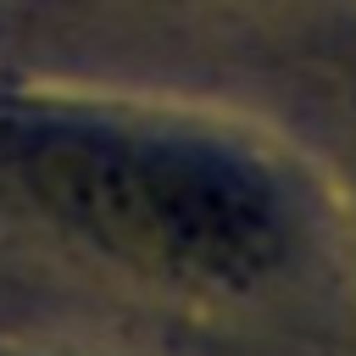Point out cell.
<instances>
[{
    "label": "cell",
    "mask_w": 356,
    "mask_h": 356,
    "mask_svg": "<svg viewBox=\"0 0 356 356\" xmlns=\"http://www.w3.org/2000/svg\"><path fill=\"white\" fill-rule=\"evenodd\" d=\"M6 167L39 211L134 267L228 284L278 250L273 195L206 150L50 128L17 139Z\"/></svg>",
    "instance_id": "cell-1"
}]
</instances>
